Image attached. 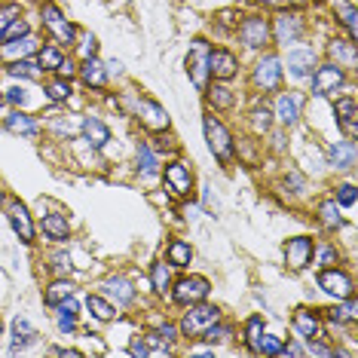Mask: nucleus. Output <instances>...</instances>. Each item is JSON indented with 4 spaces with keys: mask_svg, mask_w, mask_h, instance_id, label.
<instances>
[{
    "mask_svg": "<svg viewBox=\"0 0 358 358\" xmlns=\"http://www.w3.org/2000/svg\"><path fill=\"white\" fill-rule=\"evenodd\" d=\"M202 129H206V141H208V150L215 153V159L224 162V166H230L236 159V141H233L230 129H227L211 110L202 117Z\"/></svg>",
    "mask_w": 358,
    "mask_h": 358,
    "instance_id": "nucleus-1",
    "label": "nucleus"
},
{
    "mask_svg": "<svg viewBox=\"0 0 358 358\" xmlns=\"http://www.w3.org/2000/svg\"><path fill=\"white\" fill-rule=\"evenodd\" d=\"M215 322H221V309L206 303V300H199V303H190L181 319V337H190V340H199L202 334H206Z\"/></svg>",
    "mask_w": 358,
    "mask_h": 358,
    "instance_id": "nucleus-2",
    "label": "nucleus"
},
{
    "mask_svg": "<svg viewBox=\"0 0 358 358\" xmlns=\"http://www.w3.org/2000/svg\"><path fill=\"white\" fill-rule=\"evenodd\" d=\"M40 22H43V28L50 31V34L55 37V43L59 46H71V43H77V25H71L68 19H64V13L59 10L55 3H40Z\"/></svg>",
    "mask_w": 358,
    "mask_h": 358,
    "instance_id": "nucleus-3",
    "label": "nucleus"
},
{
    "mask_svg": "<svg viewBox=\"0 0 358 358\" xmlns=\"http://www.w3.org/2000/svg\"><path fill=\"white\" fill-rule=\"evenodd\" d=\"M282 74H285V68H282L279 55L266 52V55H260L255 71H251V83H255V89H260V92H275V89L282 86Z\"/></svg>",
    "mask_w": 358,
    "mask_h": 358,
    "instance_id": "nucleus-4",
    "label": "nucleus"
},
{
    "mask_svg": "<svg viewBox=\"0 0 358 358\" xmlns=\"http://www.w3.org/2000/svg\"><path fill=\"white\" fill-rule=\"evenodd\" d=\"M309 77H313V95L315 99H324V95H331V92H337V89L346 86V68H340V64H334V62L315 64Z\"/></svg>",
    "mask_w": 358,
    "mask_h": 358,
    "instance_id": "nucleus-5",
    "label": "nucleus"
},
{
    "mask_svg": "<svg viewBox=\"0 0 358 358\" xmlns=\"http://www.w3.org/2000/svg\"><path fill=\"white\" fill-rule=\"evenodd\" d=\"M319 288L340 303V300L355 294V279L346 270H340V266H324V270L319 273Z\"/></svg>",
    "mask_w": 358,
    "mask_h": 358,
    "instance_id": "nucleus-6",
    "label": "nucleus"
},
{
    "mask_svg": "<svg viewBox=\"0 0 358 358\" xmlns=\"http://www.w3.org/2000/svg\"><path fill=\"white\" fill-rule=\"evenodd\" d=\"M3 211H6V221H10L13 233L19 236V242H25V245H34V221H31V211L25 202L19 199H3Z\"/></svg>",
    "mask_w": 358,
    "mask_h": 358,
    "instance_id": "nucleus-7",
    "label": "nucleus"
},
{
    "mask_svg": "<svg viewBox=\"0 0 358 358\" xmlns=\"http://www.w3.org/2000/svg\"><path fill=\"white\" fill-rule=\"evenodd\" d=\"M162 184H166V190L172 193V196L184 199L193 193V172L190 166H187L184 159H172L166 162V169H162Z\"/></svg>",
    "mask_w": 358,
    "mask_h": 358,
    "instance_id": "nucleus-8",
    "label": "nucleus"
},
{
    "mask_svg": "<svg viewBox=\"0 0 358 358\" xmlns=\"http://www.w3.org/2000/svg\"><path fill=\"white\" fill-rule=\"evenodd\" d=\"M208 291H211V285L206 275H181V279L172 285V300L178 306H190V303L206 300Z\"/></svg>",
    "mask_w": 358,
    "mask_h": 358,
    "instance_id": "nucleus-9",
    "label": "nucleus"
},
{
    "mask_svg": "<svg viewBox=\"0 0 358 358\" xmlns=\"http://www.w3.org/2000/svg\"><path fill=\"white\" fill-rule=\"evenodd\" d=\"M239 37L248 50H264V46H270V40H273L270 22H266L264 15H245V19L239 22Z\"/></svg>",
    "mask_w": 358,
    "mask_h": 358,
    "instance_id": "nucleus-10",
    "label": "nucleus"
},
{
    "mask_svg": "<svg viewBox=\"0 0 358 358\" xmlns=\"http://www.w3.org/2000/svg\"><path fill=\"white\" fill-rule=\"evenodd\" d=\"M285 264H288V270H306L309 264H313V255H315V242L309 239V236H294V239L285 242Z\"/></svg>",
    "mask_w": 358,
    "mask_h": 358,
    "instance_id": "nucleus-11",
    "label": "nucleus"
},
{
    "mask_svg": "<svg viewBox=\"0 0 358 358\" xmlns=\"http://www.w3.org/2000/svg\"><path fill=\"white\" fill-rule=\"evenodd\" d=\"M270 37L275 40L279 46H288V43H297L303 37V19L297 13H279L270 25Z\"/></svg>",
    "mask_w": 358,
    "mask_h": 358,
    "instance_id": "nucleus-12",
    "label": "nucleus"
},
{
    "mask_svg": "<svg viewBox=\"0 0 358 358\" xmlns=\"http://www.w3.org/2000/svg\"><path fill=\"white\" fill-rule=\"evenodd\" d=\"M208 50L211 46L206 43V40H193L190 46V55H187V74H190L193 86L196 89H206L208 86Z\"/></svg>",
    "mask_w": 358,
    "mask_h": 358,
    "instance_id": "nucleus-13",
    "label": "nucleus"
},
{
    "mask_svg": "<svg viewBox=\"0 0 358 358\" xmlns=\"http://www.w3.org/2000/svg\"><path fill=\"white\" fill-rule=\"evenodd\" d=\"M300 110H303V95L297 92H282L275 99V108H273V120L285 129H291L300 120Z\"/></svg>",
    "mask_w": 358,
    "mask_h": 358,
    "instance_id": "nucleus-14",
    "label": "nucleus"
},
{
    "mask_svg": "<svg viewBox=\"0 0 358 358\" xmlns=\"http://www.w3.org/2000/svg\"><path fill=\"white\" fill-rule=\"evenodd\" d=\"M208 74L227 83V80L239 74V59L230 50H208Z\"/></svg>",
    "mask_w": 358,
    "mask_h": 358,
    "instance_id": "nucleus-15",
    "label": "nucleus"
},
{
    "mask_svg": "<svg viewBox=\"0 0 358 358\" xmlns=\"http://www.w3.org/2000/svg\"><path fill=\"white\" fill-rule=\"evenodd\" d=\"M135 108H138V120H141L150 132H162V129H169V113H166L162 104L148 99V95H141V99L135 101Z\"/></svg>",
    "mask_w": 358,
    "mask_h": 358,
    "instance_id": "nucleus-16",
    "label": "nucleus"
},
{
    "mask_svg": "<svg viewBox=\"0 0 358 358\" xmlns=\"http://www.w3.org/2000/svg\"><path fill=\"white\" fill-rule=\"evenodd\" d=\"M334 113H337V126L343 129V135L349 141H355L358 138V104L352 95H343V99H337L334 104Z\"/></svg>",
    "mask_w": 358,
    "mask_h": 358,
    "instance_id": "nucleus-17",
    "label": "nucleus"
},
{
    "mask_svg": "<svg viewBox=\"0 0 358 358\" xmlns=\"http://www.w3.org/2000/svg\"><path fill=\"white\" fill-rule=\"evenodd\" d=\"M40 43L34 34H22L15 40H6V43H0V59L3 62H19V59H28V55H37Z\"/></svg>",
    "mask_w": 358,
    "mask_h": 358,
    "instance_id": "nucleus-18",
    "label": "nucleus"
},
{
    "mask_svg": "<svg viewBox=\"0 0 358 358\" xmlns=\"http://www.w3.org/2000/svg\"><path fill=\"white\" fill-rule=\"evenodd\" d=\"M291 328L297 331L300 340L322 337V319H319V313H313V309H306V306L294 309V315H291Z\"/></svg>",
    "mask_w": 358,
    "mask_h": 358,
    "instance_id": "nucleus-19",
    "label": "nucleus"
},
{
    "mask_svg": "<svg viewBox=\"0 0 358 358\" xmlns=\"http://www.w3.org/2000/svg\"><path fill=\"white\" fill-rule=\"evenodd\" d=\"M3 126L10 129L13 135H22V138H37V135H40L37 117H31V113H25L22 108H15V110L6 113V117H3Z\"/></svg>",
    "mask_w": 358,
    "mask_h": 358,
    "instance_id": "nucleus-20",
    "label": "nucleus"
},
{
    "mask_svg": "<svg viewBox=\"0 0 358 358\" xmlns=\"http://www.w3.org/2000/svg\"><path fill=\"white\" fill-rule=\"evenodd\" d=\"M315 64H319V55H315V50H309V46H300V50L288 52V71H291V77H297V80L313 74Z\"/></svg>",
    "mask_w": 358,
    "mask_h": 358,
    "instance_id": "nucleus-21",
    "label": "nucleus"
},
{
    "mask_svg": "<svg viewBox=\"0 0 358 358\" xmlns=\"http://www.w3.org/2000/svg\"><path fill=\"white\" fill-rule=\"evenodd\" d=\"M6 74H10L13 80H28V83H40V80L46 77V71H43V64L37 62V55H28V59L10 62Z\"/></svg>",
    "mask_w": 358,
    "mask_h": 358,
    "instance_id": "nucleus-22",
    "label": "nucleus"
},
{
    "mask_svg": "<svg viewBox=\"0 0 358 358\" xmlns=\"http://www.w3.org/2000/svg\"><path fill=\"white\" fill-rule=\"evenodd\" d=\"M80 132H83V141L92 150H101L104 144L110 141V129L104 126L99 117H83V123H80Z\"/></svg>",
    "mask_w": 358,
    "mask_h": 358,
    "instance_id": "nucleus-23",
    "label": "nucleus"
},
{
    "mask_svg": "<svg viewBox=\"0 0 358 358\" xmlns=\"http://www.w3.org/2000/svg\"><path fill=\"white\" fill-rule=\"evenodd\" d=\"M104 294L110 300H117V306H129L135 300V288L126 275H108L104 279Z\"/></svg>",
    "mask_w": 358,
    "mask_h": 358,
    "instance_id": "nucleus-24",
    "label": "nucleus"
},
{
    "mask_svg": "<svg viewBox=\"0 0 358 358\" xmlns=\"http://www.w3.org/2000/svg\"><path fill=\"white\" fill-rule=\"evenodd\" d=\"M328 166L334 169H352L355 166V141H331L328 144Z\"/></svg>",
    "mask_w": 358,
    "mask_h": 358,
    "instance_id": "nucleus-25",
    "label": "nucleus"
},
{
    "mask_svg": "<svg viewBox=\"0 0 358 358\" xmlns=\"http://www.w3.org/2000/svg\"><path fill=\"white\" fill-rule=\"evenodd\" d=\"M52 309H55V324H59V331H62V334H74L77 315H80V303L74 300V294L64 297L62 303H55Z\"/></svg>",
    "mask_w": 358,
    "mask_h": 358,
    "instance_id": "nucleus-26",
    "label": "nucleus"
},
{
    "mask_svg": "<svg viewBox=\"0 0 358 358\" xmlns=\"http://www.w3.org/2000/svg\"><path fill=\"white\" fill-rule=\"evenodd\" d=\"M37 343V331H34V324H31L25 315H19V319L13 322V346H10V352H25L28 346H34Z\"/></svg>",
    "mask_w": 358,
    "mask_h": 358,
    "instance_id": "nucleus-27",
    "label": "nucleus"
},
{
    "mask_svg": "<svg viewBox=\"0 0 358 358\" xmlns=\"http://www.w3.org/2000/svg\"><path fill=\"white\" fill-rule=\"evenodd\" d=\"M328 55H331L334 64H340V68H355V64H358L355 40H331V43H328Z\"/></svg>",
    "mask_w": 358,
    "mask_h": 358,
    "instance_id": "nucleus-28",
    "label": "nucleus"
},
{
    "mask_svg": "<svg viewBox=\"0 0 358 358\" xmlns=\"http://www.w3.org/2000/svg\"><path fill=\"white\" fill-rule=\"evenodd\" d=\"M40 230H43V236H46V239H52V242H68L71 239L68 217L59 215V211H52V215H43V221H40Z\"/></svg>",
    "mask_w": 358,
    "mask_h": 358,
    "instance_id": "nucleus-29",
    "label": "nucleus"
},
{
    "mask_svg": "<svg viewBox=\"0 0 358 358\" xmlns=\"http://www.w3.org/2000/svg\"><path fill=\"white\" fill-rule=\"evenodd\" d=\"M77 74H80V80H83L86 86H95V89H101L104 83H108V68L95 59H83V64L77 68Z\"/></svg>",
    "mask_w": 358,
    "mask_h": 358,
    "instance_id": "nucleus-30",
    "label": "nucleus"
},
{
    "mask_svg": "<svg viewBox=\"0 0 358 358\" xmlns=\"http://www.w3.org/2000/svg\"><path fill=\"white\" fill-rule=\"evenodd\" d=\"M166 264L175 266V270H184V266H190V264H193V248H190V242H184V239H172V242H169V248H166Z\"/></svg>",
    "mask_w": 358,
    "mask_h": 358,
    "instance_id": "nucleus-31",
    "label": "nucleus"
},
{
    "mask_svg": "<svg viewBox=\"0 0 358 358\" xmlns=\"http://www.w3.org/2000/svg\"><path fill=\"white\" fill-rule=\"evenodd\" d=\"M206 99H208V108H215V110H230L236 104L233 89L227 83H221V80H217L215 86H206Z\"/></svg>",
    "mask_w": 358,
    "mask_h": 358,
    "instance_id": "nucleus-32",
    "label": "nucleus"
},
{
    "mask_svg": "<svg viewBox=\"0 0 358 358\" xmlns=\"http://www.w3.org/2000/svg\"><path fill=\"white\" fill-rule=\"evenodd\" d=\"M135 157H138V172H141L144 178H153L159 172V159H157V153H153V148L148 141H138Z\"/></svg>",
    "mask_w": 358,
    "mask_h": 358,
    "instance_id": "nucleus-33",
    "label": "nucleus"
},
{
    "mask_svg": "<svg viewBox=\"0 0 358 358\" xmlns=\"http://www.w3.org/2000/svg\"><path fill=\"white\" fill-rule=\"evenodd\" d=\"M86 309H89V315H92L95 322H110L113 315H117V306H113L108 297H101V294H89L86 297Z\"/></svg>",
    "mask_w": 358,
    "mask_h": 358,
    "instance_id": "nucleus-34",
    "label": "nucleus"
},
{
    "mask_svg": "<svg viewBox=\"0 0 358 358\" xmlns=\"http://www.w3.org/2000/svg\"><path fill=\"white\" fill-rule=\"evenodd\" d=\"M319 221H322V227H328V230H340L343 227V215H340V206H337V199H322L319 202Z\"/></svg>",
    "mask_w": 358,
    "mask_h": 358,
    "instance_id": "nucleus-35",
    "label": "nucleus"
},
{
    "mask_svg": "<svg viewBox=\"0 0 358 358\" xmlns=\"http://www.w3.org/2000/svg\"><path fill=\"white\" fill-rule=\"evenodd\" d=\"M64 59H68V55L62 52V46H40V50H37V62L43 64L46 74H50V71H52V74H59Z\"/></svg>",
    "mask_w": 358,
    "mask_h": 358,
    "instance_id": "nucleus-36",
    "label": "nucleus"
},
{
    "mask_svg": "<svg viewBox=\"0 0 358 358\" xmlns=\"http://www.w3.org/2000/svg\"><path fill=\"white\" fill-rule=\"evenodd\" d=\"M248 123H251V129H255V135H266L273 129V108H266V104H257V108H251V113H248Z\"/></svg>",
    "mask_w": 358,
    "mask_h": 358,
    "instance_id": "nucleus-37",
    "label": "nucleus"
},
{
    "mask_svg": "<svg viewBox=\"0 0 358 358\" xmlns=\"http://www.w3.org/2000/svg\"><path fill=\"white\" fill-rule=\"evenodd\" d=\"M150 285L157 294H166V291L172 288V266H169L166 260H157V264L150 266Z\"/></svg>",
    "mask_w": 358,
    "mask_h": 358,
    "instance_id": "nucleus-38",
    "label": "nucleus"
},
{
    "mask_svg": "<svg viewBox=\"0 0 358 358\" xmlns=\"http://www.w3.org/2000/svg\"><path fill=\"white\" fill-rule=\"evenodd\" d=\"M334 13H337V19H340V25L346 28V34H349V40H355V6L349 3V0H334Z\"/></svg>",
    "mask_w": 358,
    "mask_h": 358,
    "instance_id": "nucleus-39",
    "label": "nucleus"
},
{
    "mask_svg": "<svg viewBox=\"0 0 358 358\" xmlns=\"http://www.w3.org/2000/svg\"><path fill=\"white\" fill-rule=\"evenodd\" d=\"M260 337H264V315H251V319L245 322V346H248V352L251 355H257V349H260Z\"/></svg>",
    "mask_w": 358,
    "mask_h": 358,
    "instance_id": "nucleus-40",
    "label": "nucleus"
},
{
    "mask_svg": "<svg viewBox=\"0 0 358 358\" xmlns=\"http://www.w3.org/2000/svg\"><path fill=\"white\" fill-rule=\"evenodd\" d=\"M71 95H74V86H71L68 77H55V80H50V83H46V99L55 101V104L68 101Z\"/></svg>",
    "mask_w": 358,
    "mask_h": 358,
    "instance_id": "nucleus-41",
    "label": "nucleus"
},
{
    "mask_svg": "<svg viewBox=\"0 0 358 358\" xmlns=\"http://www.w3.org/2000/svg\"><path fill=\"white\" fill-rule=\"evenodd\" d=\"M71 294H74V285H71L68 279H55L50 288H46L43 300H46V306H55V303H62V300L71 297Z\"/></svg>",
    "mask_w": 358,
    "mask_h": 358,
    "instance_id": "nucleus-42",
    "label": "nucleus"
},
{
    "mask_svg": "<svg viewBox=\"0 0 358 358\" xmlns=\"http://www.w3.org/2000/svg\"><path fill=\"white\" fill-rule=\"evenodd\" d=\"M233 337V324H224V322H215L211 328L202 334V340H208L211 346H217V343H227V340Z\"/></svg>",
    "mask_w": 358,
    "mask_h": 358,
    "instance_id": "nucleus-43",
    "label": "nucleus"
},
{
    "mask_svg": "<svg viewBox=\"0 0 358 358\" xmlns=\"http://www.w3.org/2000/svg\"><path fill=\"white\" fill-rule=\"evenodd\" d=\"M22 34H31V25H28V19H13L10 25L3 28V34H0V43H6V40H15V37H22Z\"/></svg>",
    "mask_w": 358,
    "mask_h": 358,
    "instance_id": "nucleus-44",
    "label": "nucleus"
},
{
    "mask_svg": "<svg viewBox=\"0 0 358 358\" xmlns=\"http://www.w3.org/2000/svg\"><path fill=\"white\" fill-rule=\"evenodd\" d=\"M0 92H3V104H13V108H22V104L28 101V92L22 83H15L10 89H0Z\"/></svg>",
    "mask_w": 358,
    "mask_h": 358,
    "instance_id": "nucleus-45",
    "label": "nucleus"
},
{
    "mask_svg": "<svg viewBox=\"0 0 358 358\" xmlns=\"http://www.w3.org/2000/svg\"><path fill=\"white\" fill-rule=\"evenodd\" d=\"M334 199H337V206L352 208V206H355V199H358L355 184H340V187H337V193H334Z\"/></svg>",
    "mask_w": 358,
    "mask_h": 358,
    "instance_id": "nucleus-46",
    "label": "nucleus"
},
{
    "mask_svg": "<svg viewBox=\"0 0 358 358\" xmlns=\"http://www.w3.org/2000/svg\"><path fill=\"white\" fill-rule=\"evenodd\" d=\"M279 346H282V340L264 331V337H260V349H257V355H279Z\"/></svg>",
    "mask_w": 358,
    "mask_h": 358,
    "instance_id": "nucleus-47",
    "label": "nucleus"
},
{
    "mask_svg": "<svg viewBox=\"0 0 358 358\" xmlns=\"http://www.w3.org/2000/svg\"><path fill=\"white\" fill-rule=\"evenodd\" d=\"M340 264V251L334 245H322L319 248V266L324 270V266H337Z\"/></svg>",
    "mask_w": 358,
    "mask_h": 358,
    "instance_id": "nucleus-48",
    "label": "nucleus"
},
{
    "mask_svg": "<svg viewBox=\"0 0 358 358\" xmlns=\"http://www.w3.org/2000/svg\"><path fill=\"white\" fill-rule=\"evenodd\" d=\"M22 10H19V3H6V6H0V34H3V28L10 25L13 19H19Z\"/></svg>",
    "mask_w": 358,
    "mask_h": 358,
    "instance_id": "nucleus-49",
    "label": "nucleus"
},
{
    "mask_svg": "<svg viewBox=\"0 0 358 358\" xmlns=\"http://www.w3.org/2000/svg\"><path fill=\"white\" fill-rule=\"evenodd\" d=\"M264 6H273V10H294V6H306L309 0H257Z\"/></svg>",
    "mask_w": 358,
    "mask_h": 358,
    "instance_id": "nucleus-50",
    "label": "nucleus"
},
{
    "mask_svg": "<svg viewBox=\"0 0 358 358\" xmlns=\"http://www.w3.org/2000/svg\"><path fill=\"white\" fill-rule=\"evenodd\" d=\"M99 52V40L92 34H83V43H80V59H92V55Z\"/></svg>",
    "mask_w": 358,
    "mask_h": 358,
    "instance_id": "nucleus-51",
    "label": "nucleus"
},
{
    "mask_svg": "<svg viewBox=\"0 0 358 358\" xmlns=\"http://www.w3.org/2000/svg\"><path fill=\"white\" fill-rule=\"evenodd\" d=\"M157 334H159V337H162V340H166V343H175V340H178V337H181V331H178V328H175V324H169V322H162Z\"/></svg>",
    "mask_w": 358,
    "mask_h": 358,
    "instance_id": "nucleus-52",
    "label": "nucleus"
},
{
    "mask_svg": "<svg viewBox=\"0 0 358 358\" xmlns=\"http://www.w3.org/2000/svg\"><path fill=\"white\" fill-rule=\"evenodd\" d=\"M50 266H52L55 273H68V270H71V257L62 251V255H55V257H52V264H50Z\"/></svg>",
    "mask_w": 358,
    "mask_h": 358,
    "instance_id": "nucleus-53",
    "label": "nucleus"
},
{
    "mask_svg": "<svg viewBox=\"0 0 358 358\" xmlns=\"http://www.w3.org/2000/svg\"><path fill=\"white\" fill-rule=\"evenodd\" d=\"M129 355H135V358L148 355V343H144V337H135L132 340V346H129Z\"/></svg>",
    "mask_w": 358,
    "mask_h": 358,
    "instance_id": "nucleus-54",
    "label": "nucleus"
},
{
    "mask_svg": "<svg viewBox=\"0 0 358 358\" xmlns=\"http://www.w3.org/2000/svg\"><path fill=\"white\" fill-rule=\"evenodd\" d=\"M279 355H285V358H300V355H306L303 352V346H297V343H288V346H279Z\"/></svg>",
    "mask_w": 358,
    "mask_h": 358,
    "instance_id": "nucleus-55",
    "label": "nucleus"
},
{
    "mask_svg": "<svg viewBox=\"0 0 358 358\" xmlns=\"http://www.w3.org/2000/svg\"><path fill=\"white\" fill-rule=\"evenodd\" d=\"M239 19H242V15H239ZM239 19H236V13H233V10L221 13V25H236V28H239Z\"/></svg>",
    "mask_w": 358,
    "mask_h": 358,
    "instance_id": "nucleus-56",
    "label": "nucleus"
},
{
    "mask_svg": "<svg viewBox=\"0 0 358 358\" xmlns=\"http://www.w3.org/2000/svg\"><path fill=\"white\" fill-rule=\"evenodd\" d=\"M55 355H64V358H83V352L80 349H52Z\"/></svg>",
    "mask_w": 358,
    "mask_h": 358,
    "instance_id": "nucleus-57",
    "label": "nucleus"
},
{
    "mask_svg": "<svg viewBox=\"0 0 358 358\" xmlns=\"http://www.w3.org/2000/svg\"><path fill=\"white\" fill-rule=\"evenodd\" d=\"M104 68H108V77H113V74H123V64H120V62H108Z\"/></svg>",
    "mask_w": 358,
    "mask_h": 358,
    "instance_id": "nucleus-58",
    "label": "nucleus"
},
{
    "mask_svg": "<svg viewBox=\"0 0 358 358\" xmlns=\"http://www.w3.org/2000/svg\"><path fill=\"white\" fill-rule=\"evenodd\" d=\"M3 199H6V193H3V187H0V206H3Z\"/></svg>",
    "mask_w": 358,
    "mask_h": 358,
    "instance_id": "nucleus-59",
    "label": "nucleus"
}]
</instances>
